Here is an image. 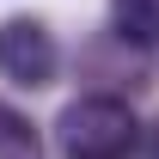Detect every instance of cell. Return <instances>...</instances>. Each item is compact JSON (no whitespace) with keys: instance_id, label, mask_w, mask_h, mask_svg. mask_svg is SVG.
Here are the masks:
<instances>
[{"instance_id":"1","label":"cell","mask_w":159,"mask_h":159,"mask_svg":"<svg viewBox=\"0 0 159 159\" xmlns=\"http://www.w3.org/2000/svg\"><path fill=\"white\" fill-rule=\"evenodd\" d=\"M61 147L67 159H122L135 147V110L110 92H92V98H74L61 110Z\"/></svg>"},{"instance_id":"2","label":"cell","mask_w":159,"mask_h":159,"mask_svg":"<svg viewBox=\"0 0 159 159\" xmlns=\"http://www.w3.org/2000/svg\"><path fill=\"white\" fill-rule=\"evenodd\" d=\"M55 67H61V49H55V37H49L43 19H31V12L0 19V74L12 80V86L37 92V86L55 80Z\"/></svg>"},{"instance_id":"3","label":"cell","mask_w":159,"mask_h":159,"mask_svg":"<svg viewBox=\"0 0 159 159\" xmlns=\"http://www.w3.org/2000/svg\"><path fill=\"white\" fill-rule=\"evenodd\" d=\"M110 19H116L122 43L159 49V0H110Z\"/></svg>"},{"instance_id":"4","label":"cell","mask_w":159,"mask_h":159,"mask_svg":"<svg viewBox=\"0 0 159 159\" xmlns=\"http://www.w3.org/2000/svg\"><path fill=\"white\" fill-rule=\"evenodd\" d=\"M0 159H37V135H31V122L19 110H6L0 104Z\"/></svg>"},{"instance_id":"5","label":"cell","mask_w":159,"mask_h":159,"mask_svg":"<svg viewBox=\"0 0 159 159\" xmlns=\"http://www.w3.org/2000/svg\"><path fill=\"white\" fill-rule=\"evenodd\" d=\"M147 159H159V122H153V135H147Z\"/></svg>"}]
</instances>
